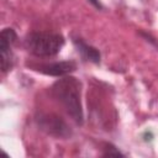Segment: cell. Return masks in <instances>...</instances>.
<instances>
[{
    "label": "cell",
    "instance_id": "1",
    "mask_svg": "<svg viewBox=\"0 0 158 158\" xmlns=\"http://www.w3.org/2000/svg\"><path fill=\"white\" fill-rule=\"evenodd\" d=\"M52 96L63 106L70 118L78 125L84 123V112L81 106V81L72 75L57 79L51 86Z\"/></svg>",
    "mask_w": 158,
    "mask_h": 158
},
{
    "label": "cell",
    "instance_id": "2",
    "mask_svg": "<svg viewBox=\"0 0 158 158\" xmlns=\"http://www.w3.org/2000/svg\"><path fill=\"white\" fill-rule=\"evenodd\" d=\"M64 43L65 40L63 35L51 31H33L30 32L25 38L26 49L31 54L41 58L57 56Z\"/></svg>",
    "mask_w": 158,
    "mask_h": 158
},
{
    "label": "cell",
    "instance_id": "3",
    "mask_svg": "<svg viewBox=\"0 0 158 158\" xmlns=\"http://www.w3.org/2000/svg\"><path fill=\"white\" fill-rule=\"evenodd\" d=\"M36 123L41 131L52 136L54 138L67 139L72 137L73 131L70 126L58 115L48 114V112H40L36 115Z\"/></svg>",
    "mask_w": 158,
    "mask_h": 158
},
{
    "label": "cell",
    "instance_id": "4",
    "mask_svg": "<svg viewBox=\"0 0 158 158\" xmlns=\"http://www.w3.org/2000/svg\"><path fill=\"white\" fill-rule=\"evenodd\" d=\"M17 40L16 31L11 27H5L0 33V59H1V72L6 74L14 68L15 56L14 44Z\"/></svg>",
    "mask_w": 158,
    "mask_h": 158
},
{
    "label": "cell",
    "instance_id": "5",
    "mask_svg": "<svg viewBox=\"0 0 158 158\" xmlns=\"http://www.w3.org/2000/svg\"><path fill=\"white\" fill-rule=\"evenodd\" d=\"M35 70L51 75V77H65L73 73L77 69V63L74 60H60V62H53V63H44L40 65L32 67Z\"/></svg>",
    "mask_w": 158,
    "mask_h": 158
},
{
    "label": "cell",
    "instance_id": "6",
    "mask_svg": "<svg viewBox=\"0 0 158 158\" xmlns=\"http://www.w3.org/2000/svg\"><path fill=\"white\" fill-rule=\"evenodd\" d=\"M73 41V44L75 46L78 53L80 54V57L84 59V60H88V62H91L94 64H99L100 63V59H101V53L98 48L93 47L91 44H88L83 38L80 37H73L72 38Z\"/></svg>",
    "mask_w": 158,
    "mask_h": 158
},
{
    "label": "cell",
    "instance_id": "7",
    "mask_svg": "<svg viewBox=\"0 0 158 158\" xmlns=\"http://www.w3.org/2000/svg\"><path fill=\"white\" fill-rule=\"evenodd\" d=\"M102 149H104V153H102L104 157H107V156H121V157H123V156H125V154H123L116 146H114L112 143H105Z\"/></svg>",
    "mask_w": 158,
    "mask_h": 158
},
{
    "label": "cell",
    "instance_id": "8",
    "mask_svg": "<svg viewBox=\"0 0 158 158\" xmlns=\"http://www.w3.org/2000/svg\"><path fill=\"white\" fill-rule=\"evenodd\" d=\"M89 1H90V4H91L93 6H95L96 9H99V10L102 9V4L100 2V0H89Z\"/></svg>",
    "mask_w": 158,
    "mask_h": 158
}]
</instances>
